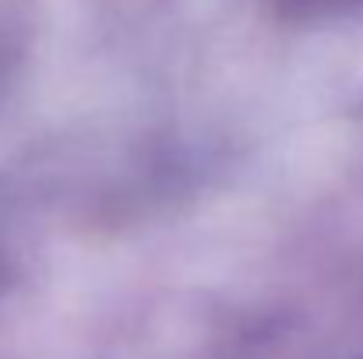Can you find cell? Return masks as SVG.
Segmentation results:
<instances>
[{"label":"cell","instance_id":"cell-1","mask_svg":"<svg viewBox=\"0 0 363 359\" xmlns=\"http://www.w3.org/2000/svg\"><path fill=\"white\" fill-rule=\"evenodd\" d=\"M286 14H325V11H339L360 0H275Z\"/></svg>","mask_w":363,"mask_h":359}]
</instances>
